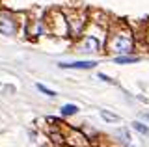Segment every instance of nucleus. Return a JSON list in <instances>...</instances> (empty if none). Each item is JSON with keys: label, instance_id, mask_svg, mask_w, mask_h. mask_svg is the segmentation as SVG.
I'll return each instance as SVG.
<instances>
[{"label": "nucleus", "instance_id": "nucleus-1", "mask_svg": "<svg viewBox=\"0 0 149 147\" xmlns=\"http://www.w3.org/2000/svg\"><path fill=\"white\" fill-rule=\"evenodd\" d=\"M95 62H74V63H60L62 69H91L95 67Z\"/></svg>", "mask_w": 149, "mask_h": 147}, {"label": "nucleus", "instance_id": "nucleus-2", "mask_svg": "<svg viewBox=\"0 0 149 147\" xmlns=\"http://www.w3.org/2000/svg\"><path fill=\"white\" fill-rule=\"evenodd\" d=\"M77 112H78V106H74V104H65V106H62V116H73Z\"/></svg>", "mask_w": 149, "mask_h": 147}, {"label": "nucleus", "instance_id": "nucleus-3", "mask_svg": "<svg viewBox=\"0 0 149 147\" xmlns=\"http://www.w3.org/2000/svg\"><path fill=\"white\" fill-rule=\"evenodd\" d=\"M138 58L134 56H125V58H116V63H136Z\"/></svg>", "mask_w": 149, "mask_h": 147}, {"label": "nucleus", "instance_id": "nucleus-4", "mask_svg": "<svg viewBox=\"0 0 149 147\" xmlns=\"http://www.w3.org/2000/svg\"><path fill=\"white\" fill-rule=\"evenodd\" d=\"M132 127L136 128L138 132H142V134H149V128H147L146 125H142V123H138V121H134V123H132Z\"/></svg>", "mask_w": 149, "mask_h": 147}, {"label": "nucleus", "instance_id": "nucleus-5", "mask_svg": "<svg viewBox=\"0 0 149 147\" xmlns=\"http://www.w3.org/2000/svg\"><path fill=\"white\" fill-rule=\"evenodd\" d=\"M101 114H102V117H104V119H108V121H118V119H119L118 116H110V114L106 112V110H102Z\"/></svg>", "mask_w": 149, "mask_h": 147}, {"label": "nucleus", "instance_id": "nucleus-6", "mask_svg": "<svg viewBox=\"0 0 149 147\" xmlns=\"http://www.w3.org/2000/svg\"><path fill=\"white\" fill-rule=\"evenodd\" d=\"M37 89H39V91H43V93H47V95H50V97H52V95H56V93H54V91H50V89H47V88H45V86H43V84H37Z\"/></svg>", "mask_w": 149, "mask_h": 147}, {"label": "nucleus", "instance_id": "nucleus-7", "mask_svg": "<svg viewBox=\"0 0 149 147\" xmlns=\"http://www.w3.org/2000/svg\"><path fill=\"white\" fill-rule=\"evenodd\" d=\"M99 78H101V80H104V82H108V84H112V82H114V80H110V78H108L106 75H102V73L99 75Z\"/></svg>", "mask_w": 149, "mask_h": 147}, {"label": "nucleus", "instance_id": "nucleus-8", "mask_svg": "<svg viewBox=\"0 0 149 147\" xmlns=\"http://www.w3.org/2000/svg\"><path fill=\"white\" fill-rule=\"evenodd\" d=\"M147 117H149V116H147Z\"/></svg>", "mask_w": 149, "mask_h": 147}]
</instances>
